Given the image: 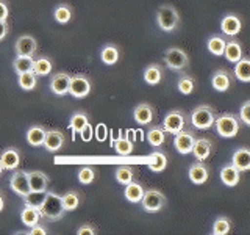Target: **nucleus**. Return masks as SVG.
<instances>
[{
    "label": "nucleus",
    "mask_w": 250,
    "mask_h": 235,
    "mask_svg": "<svg viewBox=\"0 0 250 235\" xmlns=\"http://www.w3.org/2000/svg\"><path fill=\"white\" fill-rule=\"evenodd\" d=\"M39 213H41V218H45L50 223L61 219L66 213L61 202V196H58L55 191H45L44 201L39 206Z\"/></svg>",
    "instance_id": "f257e3e1"
},
{
    "label": "nucleus",
    "mask_w": 250,
    "mask_h": 235,
    "mask_svg": "<svg viewBox=\"0 0 250 235\" xmlns=\"http://www.w3.org/2000/svg\"><path fill=\"white\" fill-rule=\"evenodd\" d=\"M155 19H156V25H158V28L161 31H166V33H170V31L177 30L180 25V14L175 8L170 5L158 6Z\"/></svg>",
    "instance_id": "f03ea898"
},
{
    "label": "nucleus",
    "mask_w": 250,
    "mask_h": 235,
    "mask_svg": "<svg viewBox=\"0 0 250 235\" xmlns=\"http://www.w3.org/2000/svg\"><path fill=\"white\" fill-rule=\"evenodd\" d=\"M214 119H216V112H214V108L209 107V105L195 107L191 112L189 118H188L189 124L197 130L211 129V127H213V124H214Z\"/></svg>",
    "instance_id": "7ed1b4c3"
},
{
    "label": "nucleus",
    "mask_w": 250,
    "mask_h": 235,
    "mask_svg": "<svg viewBox=\"0 0 250 235\" xmlns=\"http://www.w3.org/2000/svg\"><path fill=\"white\" fill-rule=\"evenodd\" d=\"M213 125L217 132V135L222 138H233V137H236L239 132V119L231 113H222L219 116L216 115Z\"/></svg>",
    "instance_id": "20e7f679"
},
{
    "label": "nucleus",
    "mask_w": 250,
    "mask_h": 235,
    "mask_svg": "<svg viewBox=\"0 0 250 235\" xmlns=\"http://www.w3.org/2000/svg\"><path fill=\"white\" fill-rule=\"evenodd\" d=\"M166 196L164 193H161L160 190H155V188H148V190H144L143 199L139 201L141 209L147 213H156L160 212L164 206H166Z\"/></svg>",
    "instance_id": "39448f33"
},
{
    "label": "nucleus",
    "mask_w": 250,
    "mask_h": 235,
    "mask_svg": "<svg viewBox=\"0 0 250 235\" xmlns=\"http://www.w3.org/2000/svg\"><path fill=\"white\" fill-rule=\"evenodd\" d=\"M164 63L170 70H183L189 65V57L188 53L180 49V47H169V49L164 52Z\"/></svg>",
    "instance_id": "423d86ee"
},
{
    "label": "nucleus",
    "mask_w": 250,
    "mask_h": 235,
    "mask_svg": "<svg viewBox=\"0 0 250 235\" xmlns=\"http://www.w3.org/2000/svg\"><path fill=\"white\" fill-rule=\"evenodd\" d=\"M188 122L189 121H188V116L185 112H182V110H172V112H169L163 118V129L164 132L175 135V133L186 129Z\"/></svg>",
    "instance_id": "0eeeda50"
},
{
    "label": "nucleus",
    "mask_w": 250,
    "mask_h": 235,
    "mask_svg": "<svg viewBox=\"0 0 250 235\" xmlns=\"http://www.w3.org/2000/svg\"><path fill=\"white\" fill-rule=\"evenodd\" d=\"M91 78L84 74H75L70 75L69 80V90L67 94H70L75 99H83L91 93Z\"/></svg>",
    "instance_id": "6e6552de"
},
{
    "label": "nucleus",
    "mask_w": 250,
    "mask_h": 235,
    "mask_svg": "<svg viewBox=\"0 0 250 235\" xmlns=\"http://www.w3.org/2000/svg\"><path fill=\"white\" fill-rule=\"evenodd\" d=\"M174 147L178 154L186 155V154H191L192 151V146L195 143V132L194 130H186L183 129L182 132H178L174 135Z\"/></svg>",
    "instance_id": "1a4fd4ad"
},
{
    "label": "nucleus",
    "mask_w": 250,
    "mask_h": 235,
    "mask_svg": "<svg viewBox=\"0 0 250 235\" xmlns=\"http://www.w3.org/2000/svg\"><path fill=\"white\" fill-rule=\"evenodd\" d=\"M10 188L19 196H25L30 191V185H28V176L27 171L22 169H14L13 176L10 177Z\"/></svg>",
    "instance_id": "9d476101"
},
{
    "label": "nucleus",
    "mask_w": 250,
    "mask_h": 235,
    "mask_svg": "<svg viewBox=\"0 0 250 235\" xmlns=\"http://www.w3.org/2000/svg\"><path fill=\"white\" fill-rule=\"evenodd\" d=\"M14 50H16V55H28V57H33L38 50V41L31 35H22L16 39Z\"/></svg>",
    "instance_id": "9b49d317"
},
{
    "label": "nucleus",
    "mask_w": 250,
    "mask_h": 235,
    "mask_svg": "<svg viewBox=\"0 0 250 235\" xmlns=\"http://www.w3.org/2000/svg\"><path fill=\"white\" fill-rule=\"evenodd\" d=\"M42 146L45 147V151H49V152H58L60 149L64 146V133L57 129L45 130Z\"/></svg>",
    "instance_id": "f8f14e48"
},
{
    "label": "nucleus",
    "mask_w": 250,
    "mask_h": 235,
    "mask_svg": "<svg viewBox=\"0 0 250 235\" xmlns=\"http://www.w3.org/2000/svg\"><path fill=\"white\" fill-rule=\"evenodd\" d=\"M241 27H242V24H241V19L238 14H233V13L225 14L221 21V30L225 36L234 38L236 35H239Z\"/></svg>",
    "instance_id": "ddd939ff"
},
{
    "label": "nucleus",
    "mask_w": 250,
    "mask_h": 235,
    "mask_svg": "<svg viewBox=\"0 0 250 235\" xmlns=\"http://www.w3.org/2000/svg\"><path fill=\"white\" fill-rule=\"evenodd\" d=\"M70 74L67 72H57L50 77V91L55 96H66L69 90Z\"/></svg>",
    "instance_id": "4468645a"
},
{
    "label": "nucleus",
    "mask_w": 250,
    "mask_h": 235,
    "mask_svg": "<svg viewBox=\"0 0 250 235\" xmlns=\"http://www.w3.org/2000/svg\"><path fill=\"white\" fill-rule=\"evenodd\" d=\"M188 176H189L191 182L195 184V185H203L208 180V176H209V169L208 166L203 162H195L192 163L189 169H188Z\"/></svg>",
    "instance_id": "2eb2a0df"
},
{
    "label": "nucleus",
    "mask_w": 250,
    "mask_h": 235,
    "mask_svg": "<svg viewBox=\"0 0 250 235\" xmlns=\"http://www.w3.org/2000/svg\"><path fill=\"white\" fill-rule=\"evenodd\" d=\"M231 80L233 77L231 74L229 72L227 69H217L216 72L213 74V77H211V86L219 91V93H225L230 90L231 86Z\"/></svg>",
    "instance_id": "dca6fc26"
},
{
    "label": "nucleus",
    "mask_w": 250,
    "mask_h": 235,
    "mask_svg": "<svg viewBox=\"0 0 250 235\" xmlns=\"http://www.w3.org/2000/svg\"><path fill=\"white\" fill-rule=\"evenodd\" d=\"M153 107L150 104H146V102H141L133 110V119L139 125H147L150 124L153 119Z\"/></svg>",
    "instance_id": "f3484780"
},
{
    "label": "nucleus",
    "mask_w": 250,
    "mask_h": 235,
    "mask_svg": "<svg viewBox=\"0 0 250 235\" xmlns=\"http://www.w3.org/2000/svg\"><path fill=\"white\" fill-rule=\"evenodd\" d=\"M0 163H2L3 169L14 171L19 168L21 164V152L16 147H8L0 154Z\"/></svg>",
    "instance_id": "a211bd4d"
},
{
    "label": "nucleus",
    "mask_w": 250,
    "mask_h": 235,
    "mask_svg": "<svg viewBox=\"0 0 250 235\" xmlns=\"http://www.w3.org/2000/svg\"><path fill=\"white\" fill-rule=\"evenodd\" d=\"M211 151H213V143H211L208 138H195V143L192 146L191 154H194L195 160L205 162L211 155Z\"/></svg>",
    "instance_id": "6ab92c4d"
},
{
    "label": "nucleus",
    "mask_w": 250,
    "mask_h": 235,
    "mask_svg": "<svg viewBox=\"0 0 250 235\" xmlns=\"http://www.w3.org/2000/svg\"><path fill=\"white\" fill-rule=\"evenodd\" d=\"M27 176L30 191H47V188H49V177L42 171H30L27 172Z\"/></svg>",
    "instance_id": "aec40b11"
},
{
    "label": "nucleus",
    "mask_w": 250,
    "mask_h": 235,
    "mask_svg": "<svg viewBox=\"0 0 250 235\" xmlns=\"http://www.w3.org/2000/svg\"><path fill=\"white\" fill-rule=\"evenodd\" d=\"M221 180L227 187L238 185L241 180V171L238 168H234L231 163H227L221 168Z\"/></svg>",
    "instance_id": "412c9836"
},
{
    "label": "nucleus",
    "mask_w": 250,
    "mask_h": 235,
    "mask_svg": "<svg viewBox=\"0 0 250 235\" xmlns=\"http://www.w3.org/2000/svg\"><path fill=\"white\" fill-rule=\"evenodd\" d=\"M225 55V58L227 61H230V63H236L242 58V46L241 43L238 41V39H227V43H225V47H224V53Z\"/></svg>",
    "instance_id": "4be33fe9"
},
{
    "label": "nucleus",
    "mask_w": 250,
    "mask_h": 235,
    "mask_svg": "<svg viewBox=\"0 0 250 235\" xmlns=\"http://www.w3.org/2000/svg\"><path fill=\"white\" fill-rule=\"evenodd\" d=\"M231 164L239 171H249L250 169V151L247 147H239L233 152Z\"/></svg>",
    "instance_id": "5701e85b"
},
{
    "label": "nucleus",
    "mask_w": 250,
    "mask_h": 235,
    "mask_svg": "<svg viewBox=\"0 0 250 235\" xmlns=\"http://www.w3.org/2000/svg\"><path fill=\"white\" fill-rule=\"evenodd\" d=\"M124 187H125V191H124L125 199H127L128 202H131V204H139V201L143 199L144 190H146V188L143 187V184L133 180V182L124 185Z\"/></svg>",
    "instance_id": "b1692460"
},
{
    "label": "nucleus",
    "mask_w": 250,
    "mask_h": 235,
    "mask_svg": "<svg viewBox=\"0 0 250 235\" xmlns=\"http://www.w3.org/2000/svg\"><path fill=\"white\" fill-rule=\"evenodd\" d=\"M144 82L147 85H150V86H155V85H158L161 80H163V68L160 65H156V63H153V65H148L146 69H144Z\"/></svg>",
    "instance_id": "393cba45"
},
{
    "label": "nucleus",
    "mask_w": 250,
    "mask_h": 235,
    "mask_svg": "<svg viewBox=\"0 0 250 235\" xmlns=\"http://www.w3.org/2000/svg\"><path fill=\"white\" fill-rule=\"evenodd\" d=\"M100 60L106 66H113L119 60V49L114 44H105L100 50Z\"/></svg>",
    "instance_id": "a878e982"
},
{
    "label": "nucleus",
    "mask_w": 250,
    "mask_h": 235,
    "mask_svg": "<svg viewBox=\"0 0 250 235\" xmlns=\"http://www.w3.org/2000/svg\"><path fill=\"white\" fill-rule=\"evenodd\" d=\"M233 72H234V77H236L238 80L244 82V83L250 82V60L242 55V58L234 63Z\"/></svg>",
    "instance_id": "bb28decb"
},
{
    "label": "nucleus",
    "mask_w": 250,
    "mask_h": 235,
    "mask_svg": "<svg viewBox=\"0 0 250 235\" xmlns=\"http://www.w3.org/2000/svg\"><path fill=\"white\" fill-rule=\"evenodd\" d=\"M44 137H45V129L42 127V125H31L25 133V138L28 141V144L35 146V147L42 146Z\"/></svg>",
    "instance_id": "cd10ccee"
},
{
    "label": "nucleus",
    "mask_w": 250,
    "mask_h": 235,
    "mask_svg": "<svg viewBox=\"0 0 250 235\" xmlns=\"http://www.w3.org/2000/svg\"><path fill=\"white\" fill-rule=\"evenodd\" d=\"M41 219V213H39V209L31 207V206H23V209L21 210V221L23 226L31 227L36 223H39Z\"/></svg>",
    "instance_id": "c85d7f7f"
},
{
    "label": "nucleus",
    "mask_w": 250,
    "mask_h": 235,
    "mask_svg": "<svg viewBox=\"0 0 250 235\" xmlns=\"http://www.w3.org/2000/svg\"><path fill=\"white\" fill-rule=\"evenodd\" d=\"M146 137H147L148 144L153 147H160L164 144V141H166V132H164L163 125H153V127L148 129Z\"/></svg>",
    "instance_id": "c756f323"
},
{
    "label": "nucleus",
    "mask_w": 250,
    "mask_h": 235,
    "mask_svg": "<svg viewBox=\"0 0 250 235\" xmlns=\"http://www.w3.org/2000/svg\"><path fill=\"white\" fill-rule=\"evenodd\" d=\"M167 166V157L163 151H153L150 155V162H148V169L152 172H161Z\"/></svg>",
    "instance_id": "7c9ffc66"
},
{
    "label": "nucleus",
    "mask_w": 250,
    "mask_h": 235,
    "mask_svg": "<svg viewBox=\"0 0 250 235\" xmlns=\"http://www.w3.org/2000/svg\"><path fill=\"white\" fill-rule=\"evenodd\" d=\"M89 122V116L84 112H75L69 119V129L72 130V137L75 140V133L80 132L86 124Z\"/></svg>",
    "instance_id": "2f4dec72"
},
{
    "label": "nucleus",
    "mask_w": 250,
    "mask_h": 235,
    "mask_svg": "<svg viewBox=\"0 0 250 235\" xmlns=\"http://www.w3.org/2000/svg\"><path fill=\"white\" fill-rule=\"evenodd\" d=\"M33 57H28V55H18L13 60V69L16 74H22V72H28V70L33 69Z\"/></svg>",
    "instance_id": "473e14b6"
},
{
    "label": "nucleus",
    "mask_w": 250,
    "mask_h": 235,
    "mask_svg": "<svg viewBox=\"0 0 250 235\" xmlns=\"http://www.w3.org/2000/svg\"><path fill=\"white\" fill-rule=\"evenodd\" d=\"M114 177H116V180L121 185H127V184L133 182V180H136V172H135V169H133V168L124 166V164H121V166L116 168Z\"/></svg>",
    "instance_id": "72a5a7b5"
},
{
    "label": "nucleus",
    "mask_w": 250,
    "mask_h": 235,
    "mask_svg": "<svg viewBox=\"0 0 250 235\" xmlns=\"http://www.w3.org/2000/svg\"><path fill=\"white\" fill-rule=\"evenodd\" d=\"M225 43L227 39L221 35H213L208 38L207 41V49L209 53L216 55V57H221V55L224 53V47H225Z\"/></svg>",
    "instance_id": "f704fd0d"
},
{
    "label": "nucleus",
    "mask_w": 250,
    "mask_h": 235,
    "mask_svg": "<svg viewBox=\"0 0 250 235\" xmlns=\"http://www.w3.org/2000/svg\"><path fill=\"white\" fill-rule=\"evenodd\" d=\"M52 61L47 58V57H38L33 60V72L38 75V77H44V75H49L52 72Z\"/></svg>",
    "instance_id": "c9c22d12"
},
{
    "label": "nucleus",
    "mask_w": 250,
    "mask_h": 235,
    "mask_svg": "<svg viewBox=\"0 0 250 235\" xmlns=\"http://www.w3.org/2000/svg\"><path fill=\"white\" fill-rule=\"evenodd\" d=\"M18 83H19L21 90H23V91H33L36 88V83H38V75L33 72V70L22 72V74H19Z\"/></svg>",
    "instance_id": "e433bc0d"
},
{
    "label": "nucleus",
    "mask_w": 250,
    "mask_h": 235,
    "mask_svg": "<svg viewBox=\"0 0 250 235\" xmlns=\"http://www.w3.org/2000/svg\"><path fill=\"white\" fill-rule=\"evenodd\" d=\"M116 154L117 155H121V157H128L131 152H133V149H135V143H131V141H128L125 137H121L119 140H116L114 141V144L111 146Z\"/></svg>",
    "instance_id": "4c0bfd02"
},
{
    "label": "nucleus",
    "mask_w": 250,
    "mask_h": 235,
    "mask_svg": "<svg viewBox=\"0 0 250 235\" xmlns=\"http://www.w3.org/2000/svg\"><path fill=\"white\" fill-rule=\"evenodd\" d=\"M53 18L58 24H67L70 19H72V8H70L67 3H60L53 10Z\"/></svg>",
    "instance_id": "58836bf2"
},
{
    "label": "nucleus",
    "mask_w": 250,
    "mask_h": 235,
    "mask_svg": "<svg viewBox=\"0 0 250 235\" xmlns=\"http://www.w3.org/2000/svg\"><path fill=\"white\" fill-rule=\"evenodd\" d=\"M231 231V223L227 216H217L213 223V229L211 234L213 235H227Z\"/></svg>",
    "instance_id": "ea45409f"
},
{
    "label": "nucleus",
    "mask_w": 250,
    "mask_h": 235,
    "mask_svg": "<svg viewBox=\"0 0 250 235\" xmlns=\"http://www.w3.org/2000/svg\"><path fill=\"white\" fill-rule=\"evenodd\" d=\"M61 202L66 212H74L80 204V196L77 191H67L61 196Z\"/></svg>",
    "instance_id": "a19ab883"
},
{
    "label": "nucleus",
    "mask_w": 250,
    "mask_h": 235,
    "mask_svg": "<svg viewBox=\"0 0 250 235\" xmlns=\"http://www.w3.org/2000/svg\"><path fill=\"white\" fill-rule=\"evenodd\" d=\"M195 88V82L192 80V77L189 75H182L177 80V90L185 94V96H188V94H191Z\"/></svg>",
    "instance_id": "79ce46f5"
},
{
    "label": "nucleus",
    "mask_w": 250,
    "mask_h": 235,
    "mask_svg": "<svg viewBox=\"0 0 250 235\" xmlns=\"http://www.w3.org/2000/svg\"><path fill=\"white\" fill-rule=\"evenodd\" d=\"M77 179L78 182L83 184V185H89L94 182V179H96V171H94L91 166H82L77 172Z\"/></svg>",
    "instance_id": "37998d69"
},
{
    "label": "nucleus",
    "mask_w": 250,
    "mask_h": 235,
    "mask_svg": "<svg viewBox=\"0 0 250 235\" xmlns=\"http://www.w3.org/2000/svg\"><path fill=\"white\" fill-rule=\"evenodd\" d=\"M44 196H45V191H28L25 196H23V204L39 209L41 202L44 201Z\"/></svg>",
    "instance_id": "c03bdc74"
},
{
    "label": "nucleus",
    "mask_w": 250,
    "mask_h": 235,
    "mask_svg": "<svg viewBox=\"0 0 250 235\" xmlns=\"http://www.w3.org/2000/svg\"><path fill=\"white\" fill-rule=\"evenodd\" d=\"M238 119L244 124V125H250V102H244V105L241 107V112H239V118Z\"/></svg>",
    "instance_id": "a18cd8bd"
},
{
    "label": "nucleus",
    "mask_w": 250,
    "mask_h": 235,
    "mask_svg": "<svg viewBox=\"0 0 250 235\" xmlns=\"http://www.w3.org/2000/svg\"><path fill=\"white\" fill-rule=\"evenodd\" d=\"M94 135H96L97 141H100V143H104V141L106 140L108 137V127L105 124H97L96 125V129H94Z\"/></svg>",
    "instance_id": "49530a36"
},
{
    "label": "nucleus",
    "mask_w": 250,
    "mask_h": 235,
    "mask_svg": "<svg viewBox=\"0 0 250 235\" xmlns=\"http://www.w3.org/2000/svg\"><path fill=\"white\" fill-rule=\"evenodd\" d=\"M80 133V138L84 141V143H89V141L92 140V137H94V129H92V125H91V122H88L84 125V127L78 132Z\"/></svg>",
    "instance_id": "de8ad7c7"
},
{
    "label": "nucleus",
    "mask_w": 250,
    "mask_h": 235,
    "mask_svg": "<svg viewBox=\"0 0 250 235\" xmlns=\"http://www.w3.org/2000/svg\"><path fill=\"white\" fill-rule=\"evenodd\" d=\"M125 138H127L128 141H131V143L143 141V132H141V129H138V130L127 129V130H125Z\"/></svg>",
    "instance_id": "09e8293b"
},
{
    "label": "nucleus",
    "mask_w": 250,
    "mask_h": 235,
    "mask_svg": "<svg viewBox=\"0 0 250 235\" xmlns=\"http://www.w3.org/2000/svg\"><path fill=\"white\" fill-rule=\"evenodd\" d=\"M77 235H96V229L91 224H82L77 229Z\"/></svg>",
    "instance_id": "8fccbe9b"
},
{
    "label": "nucleus",
    "mask_w": 250,
    "mask_h": 235,
    "mask_svg": "<svg viewBox=\"0 0 250 235\" xmlns=\"http://www.w3.org/2000/svg\"><path fill=\"white\" fill-rule=\"evenodd\" d=\"M28 234H30V235H45V234H47V227H45L44 224L36 223L35 226H31V227H30Z\"/></svg>",
    "instance_id": "3c124183"
},
{
    "label": "nucleus",
    "mask_w": 250,
    "mask_h": 235,
    "mask_svg": "<svg viewBox=\"0 0 250 235\" xmlns=\"http://www.w3.org/2000/svg\"><path fill=\"white\" fill-rule=\"evenodd\" d=\"M8 14H10V6L5 0H0V21H6Z\"/></svg>",
    "instance_id": "603ef678"
},
{
    "label": "nucleus",
    "mask_w": 250,
    "mask_h": 235,
    "mask_svg": "<svg viewBox=\"0 0 250 235\" xmlns=\"http://www.w3.org/2000/svg\"><path fill=\"white\" fill-rule=\"evenodd\" d=\"M8 30H10V27H8V22L6 21H0V41L6 38Z\"/></svg>",
    "instance_id": "864d4df0"
},
{
    "label": "nucleus",
    "mask_w": 250,
    "mask_h": 235,
    "mask_svg": "<svg viewBox=\"0 0 250 235\" xmlns=\"http://www.w3.org/2000/svg\"><path fill=\"white\" fill-rule=\"evenodd\" d=\"M121 137H124V133H122V130L121 129H117V130H111V143H109V146H113L114 144V141L116 140H119Z\"/></svg>",
    "instance_id": "5fc2aeb1"
},
{
    "label": "nucleus",
    "mask_w": 250,
    "mask_h": 235,
    "mask_svg": "<svg viewBox=\"0 0 250 235\" xmlns=\"http://www.w3.org/2000/svg\"><path fill=\"white\" fill-rule=\"evenodd\" d=\"M3 207H5V201H3V196H2V193H0V212L3 210Z\"/></svg>",
    "instance_id": "6e6d98bb"
},
{
    "label": "nucleus",
    "mask_w": 250,
    "mask_h": 235,
    "mask_svg": "<svg viewBox=\"0 0 250 235\" xmlns=\"http://www.w3.org/2000/svg\"><path fill=\"white\" fill-rule=\"evenodd\" d=\"M3 171H5V169H3V166H2V163H0V176L3 174Z\"/></svg>",
    "instance_id": "4d7b16f0"
}]
</instances>
